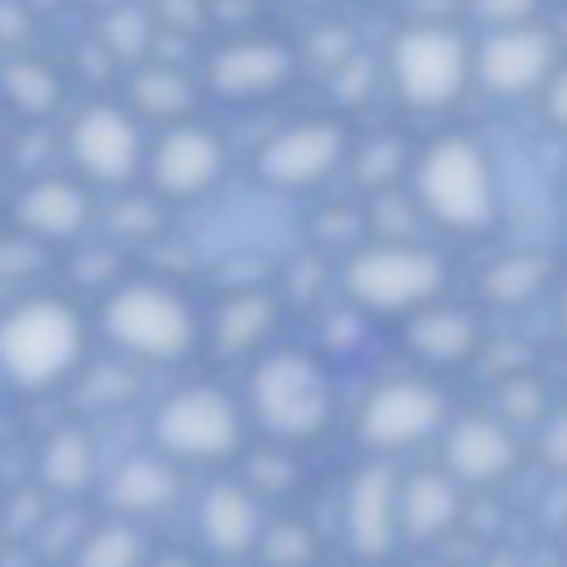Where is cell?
<instances>
[{
    "label": "cell",
    "mask_w": 567,
    "mask_h": 567,
    "mask_svg": "<svg viewBox=\"0 0 567 567\" xmlns=\"http://www.w3.org/2000/svg\"><path fill=\"white\" fill-rule=\"evenodd\" d=\"M89 350V323L71 297L31 292L0 310V381L13 394L66 385Z\"/></svg>",
    "instance_id": "1"
},
{
    "label": "cell",
    "mask_w": 567,
    "mask_h": 567,
    "mask_svg": "<svg viewBox=\"0 0 567 567\" xmlns=\"http://www.w3.org/2000/svg\"><path fill=\"white\" fill-rule=\"evenodd\" d=\"M102 337L142 363H177L199 341L190 301L159 279H115L97 306Z\"/></svg>",
    "instance_id": "2"
},
{
    "label": "cell",
    "mask_w": 567,
    "mask_h": 567,
    "mask_svg": "<svg viewBox=\"0 0 567 567\" xmlns=\"http://www.w3.org/2000/svg\"><path fill=\"white\" fill-rule=\"evenodd\" d=\"M416 208L452 230H483L496 213L492 168L474 137H439L416 164Z\"/></svg>",
    "instance_id": "3"
},
{
    "label": "cell",
    "mask_w": 567,
    "mask_h": 567,
    "mask_svg": "<svg viewBox=\"0 0 567 567\" xmlns=\"http://www.w3.org/2000/svg\"><path fill=\"white\" fill-rule=\"evenodd\" d=\"M155 452L168 461H226L244 443V416L217 385H182L151 416Z\"/></svg>",
    "instance_id": "4"
},
{
    "label": "cell",
    "mask_w": 567,
    "mask_h": 567,
    "mask_svg": "<svg viewBox=\"0 0 567 567\" xmlns=\"http://www.w3.org/2000/svg\"><path fill=\"white\" fill-rule=\"evenodd\" d=\"M248 408L275 439H306L328 421L332 394L310 354L279 350L257 363L248 381Z\"/></svg>",
    "instance_id": "5"
},
{
    "label": "cell",
    "mask_w": 567,
    "mask_h": 567,
    "mask_svg": "<svg viewBox=\"0 0 567 567\" xmlns=\"http://www.w3.org/2000/svg\"><path fill=\"white\" fill-rule=\"evenodd\" d=\"M465 75H470V44L461 31L443 22L403 27L390 44V80L408 106L421 111L447 106L465 89Z\"/></svg>",
    "instance_id": "6"
},
{
    "label": "cell",
    "mask_w": 567,
    "mask_h": 567,
    "mask_svg": "<svg viewBox=\"0 0 567 567\" xmlns=\"http://www.w3.org/2000/svg\"><path fill=\"white\" fill-rule=\"evenodd\" d=\"M71 173L84 186H124L142 173L146 159V142L137 128V115L120 102H84L66 133H62Z\"/></svg>",
    "instance_id": "7"
},
{
    "label": "cell",
    "mask_w": 567,
    "mask_h": 567,
    "mask_svg": "<svg viewBox=\"0 0 567 567\" xmlns=\"http://www.w3.org/2000/svg\"><path fill=\"white\" fill-rule=\"evenodd\" d=\"M443 261L416 244H394V239H381L363 252L350 257L346 266V288L359 306L368 310H412V306H425L443 292Z\"/></svg>",
    "instance_id": "8"
},
{
    "label": "cell",
    "mask_w": 567,
    "mask_h": 567,
    "mask_svg": "<svg viewBox=\"0 0 567 567\" xmlns=\"http://www.w3.org/2000/svg\"><path fill=\"white\" fill-rule=\"evenodd\" d=\"M142 168L151 177L155 199H195L221 177L226 146H221V137L213 128L177 120L155 137V146L146 151Z\"/></svg>",
    "instance_id": "9"
},
{
    "label": "cell",
    "mask_w": 567,
    "mask_h": 567,
    "mask_svg": "<svg viewBox=\"0 0 567 567\" xmlns=\"http://www.w3.org/2000/svg\"><path fill=\"white\" fill-rule=\"evenodd\" d=\"M93 221V195L89 186L71 173H35L18 186L9 204V226L40 239L44 248L75 244Z\"/></svg>",
    "instance_id": "10"
},
{
    "label": "cell",
    "mask_w": 567,
    "mask_h": 567,
    "mask_svg": "<svg viewBox=\"0 0 567 567\" xmlns=\"http://www.w3.org/2000/svg\"><path fill=\"white\" fill-rule=\"evenodd\" d=\"M443 412H447V399L439 394V385L416 381V377H399V381L377 385L363 399L359 439L368 447H381V452L412 447L416 439H425L443 425Z\"/></svg>",
    "instance_id": "11"
},
{
    "label": "cell",
    "mask_w": 567,
    "mask_h": 567,
    "mask_svg": "<svg viewBox=\"0 0 567 567\" xmlns=\"http://www.w3.org/2000/svg\"><path fill=\"white\" fill-rule=\"evenodd\" d=\"M346 159V128L337 120H297L257 151V177L275 190L323 182Z\"/></svg>",
    "instance_id": "12"
},
{
    "label": "cell",
    "mask_w": 567,
    "mask_h": 567,
    "mask_svg": "<svg viewBox=\"0 0 567 567\" xmlns=\"http://www.w3.org/2000/svg\"><path fill=\"white\" fill-rule=\"evenodd\" d=\"M554 35L545 27H527V22H514V27H496L478 53H474V66H478V80L487 93L496 97H518L536 84H545V75L554 71Z\"/></svg>",
    "instance_id": "13"
},
{
    "label": "cell",
    "mask_w": 567,
    "mask_h": 567,
    "mask_svg": "<svg viewBox=\"0 0 567 567\" xmlns=\"http://www.w3.org/2000/svg\"><path fill=\"white\" fill-rule=\"evenodd\" d=\"M292 66L297 58L279 40H230L208 58L204 80L226 102H252L284 89L292 80Z\"/></svg>",
    "instance_id": "14"
},
{
    "label": "cell",
    "mask_w": 567,
    "mask_h": 567,
    "mask_svg": "<svg viewBox=\"0 0 567 567\" xmlns=\"http://www.w3.org/2000/svg\"><path fill=\"white\" fill-rule=\"evenodd\" d=\"M177 496H182V474L177 461H168L164 452H133L120 465H111V474L102 478L106 509L128 523L164 514Z\"/></svg>",
    "instance_id": "15"
},
{
    "label": "cell",
    "mask_w": 567,
    "mask_h": 567,
    "mask_svg": "<svg viewBox=\"0 0 567 567\" xmlns=\"http://www.w3.org/2000/svg\"><path fill=\"white\" fill-rule=\"evenodd\" d=\"M346 540L363 558H381L399 527V483L385 465H363L346 487Z\"/></svg>",
    "instance_id": "16"
},
{
    "label": "cell",
    "mask_w": 567,
    "mask_h": 567,
    "mask_svg": "<svg viewBox=\"0 0 567 567\" xmlns=\"http://www.w3.org/2000/svg\"><path fill=\"white\" fill-rule=\"evenodd\" d=\"M31 470H35V487L44 496H62V501L84 496L97 483V447H93V434L80 421L53 425L40 439Z\"/></svg>",
    "instance_id": "17"
},
{
    "label": "cell",
    "mask_w": 567,
    "mask_h": 567,
    "mask_svg": "<svg viewBox=\"0 0 567 567\" xmlns=\"http://www.w3.org/2000/svg\"><path fill=\"white\" fill-rule=\"evenodd\" d=\"M447 474L461 483H496L514 470L518 461V443L509 439V430L496 416H465L452 425L447 434Z\"/></svg>",
    "instance_id": "18"
},
{
    "label": "cell",
    "mask_w": 567,
    "mask_h": 567,
    "mask_svg": "<svg viewBox=\"0 0 567 567\" xmlns=\"http://www.w3.org/2000/svg\"><path fill=\"white\" fill-rule=\"evenodd\" d=\"M195 523H199V536L208 549L235 558V554H248L261 536V501L244 483H213L199 496Z\"/></svg>",
    "instance_id": "19"
},
{
    "label": "cell",
    "mask_w": 567,
    "mask_h": 567,
    "mask_svg": "<svg viewBox=\"0 0 567 567\" xmlns=\"http://www.w3.org/2000/svg\"><path fill=\"white\" fill-rule=\"evenodd\" d=\"M66 97V80L49 58H35L27 49H13L0 62V106L13 111L27 124H44L49 115H58Z\"/></svg>",
    "instance_id": "20"
},
{
    "label": "cell",
    "mask_w": 567,
    "mask_h": 567,
    "mask_svg": "<svg viewBox=\"0 0 567 567\" xmlns=\"http://www.w3.org/2000/svg\"><path fill=\"white\" fill-rule=\"evenodd\" d=\"M456 518H461V492H456V478L452 474H443V470H416L399 487V523H403L408 536L434 540Z\"/></svg>",
    "instance_id": "21"
},
{
    "label": "cell",
    "mask_w": 567,
    "mask_h": 567,
    "mask_svg": "<svg viewBox=\"0 0 567 567\" xmlns=\"http://www.w3.org/2000/svg\"><path fill=\"white\" fill-rule=\"evenodd\" d=\"M408 346L425 359V363H461L478 350V323L470 310H452V306H425L412 323H408Z\"/></svg>",
    "instance_id": "22"
},
{
    "label": "cell",
    "mask_w": 567,
    "mask_h": 567,
    "mask_svg": "<svg viewBox=\"0 0 567 567\" xmlns=\"http://www.w3.org/2000/svg\"><path fill=\"white\" fill-rule=\"evenodd\" d=\"M195 84L177 71V66H164V62H155V66H142V71H133V80H128V111L137 115V120H159V124H177V120H186L190 111H195Z\"/></svg>",
    "instance_id": "23"
},
{
    "label": "cell",
    "mask_w": 567,
    "mask_h": 567,
    "mask_svg": "<svg viewBox=\"0 0 567 567\" xmlns=\"http://www.w3.org/2000/svg\"><path fill=\"white\" fill-rule=\"evenodd\" d=\"M275 328V301L257 288H239L230 292L221 306H217V319H213V350L221 359H235V354H248L266 332Z\"/></svg>",
    "instance_id": "24"
},
{
    "label": "cell",
    "mask_w": 567,
    "mask_h": 567,
    "mask_svg": "<svg viewBox=\"0 0 567 567\" xmlns=\"http://www.w3.org/2000/svg\"><path fill=\"white\" fill-rule=\"evenodd\" d=\"M142 563H146V540L137 523L115 514L102 523H84L75 549L66 554V567H142Z\"/></svg>",
    "instance_id": "25"
},
{
    "label": "cell",
    "mask_w": 567,
    "mask_h": 567,
    "mask_svg": "<svg viewBox=\"0 0 567 567\" xmlns=\"http://www.w3.org/2000/svg\"><path fill=\"white\" fill-rule=\"evenodd\" d=\"M97 44L115 58V62H137L155 49V18L137 4H111L102 27H97Z\"/></svg>",
    "instance_id": "26"
},
{
    "label": "cell",
    "mask_w": 567,
    "mask_h": 567,
    "mask_svg": "<svg viewBox=\"0 0 567 567\" xmlns=\"http://www.w3.org/2000/svg\"><path fill=\"white\" fill-rule=\"evenodd\" d=\"M545 279H549V257H540V252H514V257H501V261H492L483 270V297H492L501 306H518Z\"/></svg>",
    "instance_id": "27"
},
{
    "label": "cell",
    "mask_w": 567,
    "mask_h": 567,
    "mask_svg": "<svg viewBox=\"0 0 567 567\" xmlns=\"http://www.w3.org/2000/svg\"><path fill=\"white\" fill-rule=\"evenodd\" d=\"M80 390V399L89 403V412H102V408H124L133 394H137V372L128 363H97V368H84L66 381Z\"/></svg>",
    "instance_id": "28"
},
{
    "label": "cell",
    "mask_w": 567,
    "mask_h": 567,
    "mask_svg": "<svg viewBox=\"0 0 567 567\" xmlns=\"http://www.w3.org/2000/svg\"><path fill=\"white\" fill-rule=\"evenodd\" d=\"M403 159H408V151H403L399 137H372V142H363V146L354 151L350 173H354L359 186H368V190H385V186L403 173Z\"/></svg>",
    "instance_id": "29"
},
{
    "label": "cell",
    "mask_w": 567,
    "mask_h": 567,
    "mask_svg": "<svg viewBox=\"0 0 567 567\" xmlns=\"http://www.w3.org/2000/svg\"><path fill=\"white\" fill-rule=\"evenodd\" d=\"M252 549H261V558H266L270 567H306V563L315 558V536H310L306 523L284 518V523L261 527V536H257Z\"/></svg>",
    "instance_id": "30"
},
{
    "label": "cell",
    "mask_w": 567,
    "mask_h": 567,
    "mask_svg": "<svg viewBox=\"0 0 567 567\" xmlns=\"http://www.w3.org/2000/svg\"><path fill=\"white\" fill-rule=\"evenodd\" d=\"M49 252L53 248H44L40 239H31V235H22L13 226H0V279L22 284V279L40 275L44 261H49Z\"/></svg>",
    "instance_id": "31"
},
{
    "label": "cell",
    "mask_w": 567,
    "mask_h": 567,
    "mask_svg": "<svg viewBox=\"0 0 567 567\" xmlns=\"http://www.w3.org/2000/svg\"><path fill=\"white\" fill-rule=\"evenodd\" d=\"M416 217H421V208H416V199H408V195H399V190H377V199H372V213H368V221H372V230L381 235V239H394V244H403V239H412V230H416Z\"/></svg>",
    "instance_id": "32"
},
{
    "label": "cell",
    "mask_w": 567,
    "mask_h": 567,
    "mask_svg": "<svg viewBox=\"0 0 567 567\" xmlns=\"http://www.w3.org/2000/svg\"><path fill=\"white\" fill-rule=\"evenodd\" d=\"M106 221H111V235L120 239H146L159 230V204L155 195H120Z\"/></svg>",
    "instance_id": "33"
},
{
    "label": "cell",
    "mask_w": 567,
    "mask_h": 567,
    "mask_svg": "<svg viewBox=\"0 0 567 567\" xmlns=\"http://www.w3.org/2000/svg\"><path fill=\"white\" fill-rule=\"evenodd\" d=\"M496 408L505 421H536L545 412V385L527 372H514L496 385Z\"/></svg>",
    "instance_id": "34"
},
{
    "label": "cell",
    "mask_w": 567,
    "mask_h": 567,
    "mask_svg": "<svg viewBox=\"0 0 567 567\" xmlns=\"http://www.w3.org/2000/svg\"><path fill=\"white\" fill-rule=\"evenodd\" d=\"M292 478H297V465L284 452H257L248 461V487L252 492H279V487H292Z\"/></svg>",
    "instance_id": "35"
},
{
    "label": "cell",
    "mask_w": 567,
    "mask_h": 567,
    "mask_svg": "<svg viewBox=\"0 0 567 567\" xmlns=\"http://www.w3.org/2000/svg\"><path fill=\"white\" fill-rule=\"evenodd\" d=\"M332 89L341 102H363L372 93V62L363 53H350L346 62L332 66Z\"/></svg>",
    "instance_id": "36"
},
{
    "label": "cell",
    "mask_w": 567,
    "mask_h": 567,
    "mask_svg": "<svg viewBox=\"0 0 567 567\" xmlns=\"http://www.w3.org/2000/svg\"><path fill=\"white\" fill-rule=\"evenodd\" d=\"M354 53V35L346 31V27H319L315 35H310V58L319 62V66H337V62H346Z\"/></svg>",
    "instance_id": "37"
},
{
    "label": "cell",
    "mask_w": 567,
    "mask_h": 567,
    "mask_svg": "<svg viewBox=\"0 0 567 567\" xmlns=\"http://www.w3.org/2000/svg\"><path fill=\"white\" fill-rule=\"evenodd\" d=\"M540 0H474V13L492 27H514V22H527L536 13Z\"/></svg>",
    "instance_id": "38"
},
{
    "label": "cell",
    "mask_w": 567,
    "mask_h": 567,
    "mask_svg": "<svg viewBox=\"0 0 567 567\" xmlns=\"http://www.w3.org/2000/svg\"><path fill=\"white\" fill-rule=\"evenodd\" d=\"M204 18V0H155V27L195 31Z\"/></svg>",
    "instance_id": "39"
},
{
    "label": "cell",
    "mask_w": 567,
    "mask_h": 567,
    "mask_svg": "<svg viewBox=\"0 0 567 567\" xmlns=\"http://www.w3.org/2000/svg\"><path fill=\"white\" fill-rule=\"evenodd\" d=\"M540 456H545V465L567 474V412L549 416V425L540 430Z\"/></svg>",
    "instance_id": "40"
},
{
    "label": "cell",
    "mask_w": 567,
    "mask_h": 567,
    "mask_svg": "<svg viewBox=\"0 0 567 567\" xmlns=\"http://www.w3.org/2000/svg\"><path fill=\"white\" fill-rule=\"evenodd\" d=\"M315 235H323V239H332V244H346V239H354V235H359V217H354L350 208H332V213H319V221H315Z\"/></svg>",
    "instance_id": "41"
},
{
    "label": "cell",
    "mask_w": 567,
    "mask_h": 567,
    "mask_svg": "<svg viewBox=\"0 0 567 567\" xmlns=\"http://www.w3.org/2000/svg\"><path fill=\"white\" fill-rule=\"evenodd\" d=\"M545 111L558 128H567V66L545 75Z\"/></svg>",
    "instance_id": "42"
},
{
    "label": "cell",
    "mask_w": 567,
    "mask_h": 567,
    "mask_svg": "<svg viewBox=\"0 0 567 567\" xmlns=\"http://www.w3.org/2000/svg\"><path fill=\"white\" fill-rule=\"evenodd\" d=\"M319 284H323V270H319L310 257H301V261L292 266V275H288V292H292V301H310V297L319 292Z\"/></svg>",
    "instance_id": "43"
},
{
    "label": "cell",
    "mask_w": 567,
    "mask_h": 567,
    "mask_svg": "<svg viewBox=\"0 0 567 567\" xmlns=\"http://www.w3.org/2000/svg\"><path fill=\"white\" fill-rule=\"evenodd\" d=\"M142 567H195L186 554H177V549H168V554H155V558H146Z\"/></svg>",
    "instance_id": "44"
},
{
    "label": "cell",
    "mask_w": 567,
    "mask_h": 567,
    "mask_svg": "<svg viewBox=\"0 0 567 567\" xmlns=\"http://www.w3.org/2000/svg\"><path fill=\"white\" fill-rule=\"evenodd\" d=\"M84 4H93V9H111V4H124V0H84Z\"/></svg>",
    "instance_id": "45"
},
{
    "label": "cell",
    "mask_w": 567,
    "mask_h": 567,
    "mask_svg": "<svg viewBox=\"0 0 567 567\" xmlns=\"http://www.w3.org/2000/svg\"><path fill=\"white\" fill-rule=\"evenodd\" d=\"M563 332H567V292H563Z\"/></svg>",
    "instance_id": "46"
},
{
    "label": "cell",
    "mask_w": 567,
    "mask_h": 567,
    "mask_svg": "<svg viewBox=\"0 0 567 567\" xmlns=\"http://www.w3.org/2000/svg\"><path fill=\"white\" fill-rule=\"evenodd\" d=\"M4 159H9V155H4V142H0V173H4Z\"/></svg>",
    "instance_id": "47"
}]
</instances>
